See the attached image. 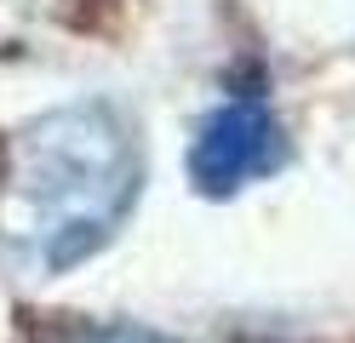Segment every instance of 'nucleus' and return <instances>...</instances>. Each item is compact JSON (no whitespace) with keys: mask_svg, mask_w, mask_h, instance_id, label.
Instances as JSON below:
<instances>
[{"mask_svg":"<svg viewBox=\"0 0 355 343\" xmlns=\"http://www.w3.org/2000/svg\"><path fill=\"white\" fill-rule=\"evenodd\" d=\"M286 166V132L275 121V109L263 98H224L201 126H195L189 143V183L201 195H235L247 183L270 177Z\"/></svg>","mask_w":355,"mask_h":343,"instance_id":"obj_2","label":"nucleus"},{"mask_svg":"<svg viewBox=\"0 0 355 343\" xmlns=\"http://www.w3.org/2000/svg\"><path fill=\"white\" fill-rule=\"evenodd\" d=\"M144 189L132 121L103 103H63L29 121L0 160V240L40 274L86 263L126 223Z\"/></svg>","mask_w":355,"mask_h":343,"instance_id":"obj_1","label":"nucleus"},{"mask_svg":"<svg viewBox=\"0 0 355 343\" xmlns=\"http://www.w3.org/2000/svg\"><path fill=\"white\" fill-rule=\"evenodd\" d=\"M35 343H172L161 332L144 326H103V320H63V326H46Z\"/></svg>","mask_w":355,"mask_h":343,"instance_id":"obj_3","label":"nucleus"}]
</instances>
